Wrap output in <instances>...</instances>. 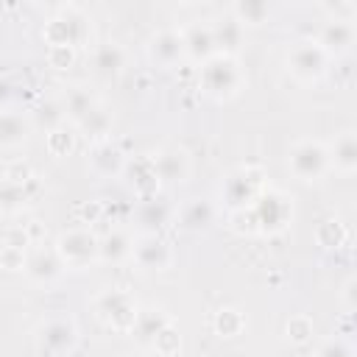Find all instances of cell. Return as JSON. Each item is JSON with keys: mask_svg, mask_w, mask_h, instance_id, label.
<instances>
[{"mask_svg": "<svg viewBox=\"0 0 357 357\" xmlns=\"http://www.w3.org/2000/svg\"><path fill=\"white\" fill-rule=\"evenodd\" d=\"M245 70L243 64L237 61V56H223V53H215L212 59H206L201 67H198V86L215 98V100H231L243 92L245 86Z\"/></svg>", "mask_w": 357, "mask_h": 357, "instance_id": "cell-1", "label": "cell"}, {"mask_svg": "<svg viewBox=\"0 0 357 357\" xmlns=\"http://www.w3.org/2000/svg\"><path fill=\"white\" fill-rule=\"evenodd\" d=\"M92 20L84 14V8H78V6H73V3H67V6H59L56 8V14L45 22V28H42V39H45V45L50 47V45H67V47H81V45H86V39H89V33H92V25H89Z\"/></svg>", "mask_w": 357, "mask_h": 357, "instance_id": "cell-2", "label": "cell"}, {"mask_svg": "<svg viewBox=\"0 0 357 357\" xmlns=\"http://www.w3.org/2000/svg\"><path fill=\"white\" fill-rule=\"evenodd\" d=\"M254 226L262 234H279L293 223V201L276 187H262L251 204Z\"/></svg>", "mask_w": 357, "mask_h": 357, "instance_id": "cell-3", "label": "cell"}, {"mask_svg": "<svg viewBox=\"0 0 357 357\" xmlns=\"http://www.w3.org/2000/svg\"><path fill=\"white\" fill-rule=\"evenodd\" d=\"M53 251H56V257L61 259L64 268H73V271L89 268V265L98 262V234L89 226L64 229L56 237Z\"/></svg>", "mask_w": 357, "mask_h": 357, "instance_id": "cell-4", "label": "cell"}, {"mask_svg": "<svg viewBox=\"0 0 357 357\" xmlns=\"http://www.w3.org/2000/svg\"><path fill=\"white\" fill-rule=\"evenodd\" d=\"M287 167L304 184H312V181L324 178L329 173L326 142H321V139H298V142H293L290 151H287Z\"/></svg>", "mask_w": 357, "mask_h": 357, "instance_id": "cell-5", "label": "cell"}, {"mask_svg": "<svg viewBox=\"0 0 357 357\" xmlns=\"http://www.w3.org/2000/svg\"><path fill=\"white\" fill-rule=\"evenodd\" d=\"M287 73L298 81V84H315L326 75L329 70V56L321 50V45L315 39H298L290 45L287 50Z\"/></svg>", "mask_w": 357, "mask_h": 357, "instance_id": "cell-6", "label": "cell"}, {"mask_svg": "<svg viewBox=\"0 0 357 357\" xmlns=\"http://www.w3.org/2000/svg\"><path fill=\"white\" fill-rule=\"evenodd\" d=\"M95 312H98V318H100L109 329L126 335V332H131L134 324H137L139 304H137V298H134L128 290L112 287V290H103V293L95 298Z\"/></svg>", "mask_w": 357, "mask_h": 357, "instance_id": "cell-7", "label": "cell"}, {"mask_svg": "<svg viewBox=\"0 0 357 357\" xmlns=\"http://www.w3.org/2000/svg\"><path fill=\"white\" fill-rule=\"evenodd\" d=\"M148 59L151 64L167 70V67H176L187 59V50H184V36H181V28H159L148 36Z\"/></svg>", "mask_w": 357, "mask_h": 357, "instance_id": "cell-8", "label": "cell"}, {"mask_svg": "<svg viewBox=\"0 0 357 357\" xmlns=\"http://www.w3.org/2000/svg\"><path fill=\"white\" fill-rule=\"evenodd\" d=\"M78 340L75 324L67 318H50L39 326V357H64Z\"/></svg>", "mask_w": 357, "mask_h": 357, "instance_id": "cell-9", "label": "cell"}, {"mask_svg": "<svg viewBox=\"0 0 357 357\" xmlns=\"http://www.w3.org/2000/svg\"><path fill=\"white\" fill-rule=\"evenodd\" d=\"M259 190H262V178L251 167H240L229 173V178L223 181V198L231 209H248L259 195Z\"/></svg>", "mask_w": 357, "mask_h": 357, "instance_id": "cell-10", "label": "cell"}, {"mask_svg": "<svg viewBox=\"0 0 357 357\" xmlns=\"http://www.w3.org/2000/svg\"><path fill=\"white\" fill-rule=\"evenodd\" d=\"M151 165H153V173L159 178V184H181L190 176V156L178 145L159 148L151 156Z\"/></svg>", "mask_w": 357, "mask_h": 357, "instance_id": "cell-11", "label": "cell"}, {"mask_svg": "<svg viewBox=\"0 0 357 357\" xmlns=\"http://www.w3.org/2000/svg\"><path fill=\"white\" fill-rule=\"evenodd\" d=\"M131 259L142 271H165L173 262V251H170V245L159 234H142L139 240H134Z\"/></svg>", "mask_w": 357, "mask_h": 357, "instance_id": "cell-12", "label": "cell"}, {"mask_svg": "<svg viewBox=\"0 0 357 357\" xmlns=\"http://www.w3.org/2000/svg\"><path fill=\"white\" fill-rule=\"evenodd\" d=\"M357 39V28L354 22H343V20H326L315 36V42L321 45V50L332 59V56H346L351 50Z\"/></svg>", "mask_w": 357, "mask_h": 357, "instance_id": "cell-13", "label": "cell"}, {"mask_svg": "<svg viewBox=\"0 0 357 357\" xmlns=\"http://www.w3.org/2000/svg\"><path fill=\"white\" fill-rule=\"evenodd\" d=\"M329 153V170L340 173V176H351L357 170V134L354 128H343L340 134H335V139L326 145Z\"/></svg>", "mask_w": 357, "mask_h": 357, "instance_id": "cell-14", "label": "cell"}, {"mask_svg": "<svg viewBox=\"0 0 357 357\" xmlns=\"http://www.w3.org/2000/svg\"><path fill=\"white\" fill-rule=\"evenodd\" d=\"M39 195V181L36 176L31 181H11V178H0V212L3 215H17L22 212L33 198Z\"/></svg>", "mask_w": 357, "mask_h": 357, "instance_id": "cell-15", "label": "cell"}, {"mask_svg": "<svg viewBox=\"0 0 357 357\" xmlns=\"http://www.w3.org/2000/svg\"><path fill=\"white\" fill-rule=\"evenodd\" d=\"M181 36H184V50H187L190 61L204 64L206 59L215 56V39H212L209 22H192V25L181 28Z\"/></svg>", "mask_w": 357, "mask_h": 357, "instance_id": "cell-16", "label": "cell"}, {"mask_svg": "<svg viewBox=\"0 0 357 357\" xmlns=\"http://www.w3.org/2000/svg\"><path fill=\"white\" fill-rule=\"evenodd\" d=\"M64 271L61 259L56 257L53 248H33L28 257H25V273L31 282H39V284H47L53 279H59Z\"/></svg>", "mask_w": 357, "mask_h": 357, "instance_id": "cell-17", "label": "cell"}, {"mask_svg": "<svg viewBox=\"0 0 357 357\" xmlns=\"http://www.w3.org/2000/svg\"><path fill=\"white\" fill-rule=\"evenodd\" d=\"M212 28V39H215V53H223V56H237V50L243 47V36H245V28L231 17H220L215 22H209Z\"/></svg>", "mask_w": 357, "mask_h": 357, "instance_id": "cell-18", "label": "cell"}, {"mask_svg": "<svg viewBox=\"0 0 357 357\" xmlns=\"http://www.w3.org/2000/svg\"><path fill=\"white\" fill-rule=\"evenodd\" d=\"M33 131V123L28 114L22 112H0V151H11L20 148L22 142H28Z\"/></svg>", "mask_w": 357, "mask_h": 357, "instance_id": "cell-19", "label": "cell"}, {"mask_svg": "<svg viewBox=\"0 0 357 357\" xmlns=\"http://www.w3.org/2000/svg\"><path fill=\"white\" fill-rule=\"evenodd\" d=\"M131 248H134L131 234L123 229H112L103 237H98V262L120 265V262L131 259Z\"/></svg>", "mask_w": 357, "mask_h": 357, "instance_id": "cell-20", "label": "cell"}, {"mask_svg": "<svg viewBox=\"0 0 357 357\" xmlns=\"http://www.w3.org/2000/svg\"><path fill=\"white\" fill-rule=\"evenodd\" d=\"M126 61H128V53L120 42L109 39V42L95 45V50H92V67L98 75H120Z\"/></svg>", "mask_w": 357, "mask_h": 357, "instance_id": "cell-21", "label": "cell"}, {"mask_svg": "<svg viewBox=\"0 0 357 357\" xmlns=\"http://www.w3.org/2000/svg\"><path fill=\"white\" fill-rule=\"evenodd\" d=\"M89 167H92L98 176L112 178V176H117V173L126 167V153H123L117 145H112L109 139H106V142H98V145H92V151H89Z\"/></svg>", "mask_w": 357, "mask_h": 357, "instance_id": "cell-22", "label": "cell"}, {"mask_svg": "<svg viewBox=\"0 0 357 357\" xmlns=\"http://www.w3.org/2000/svg\"><path fill=\"white\" fill-rule=\"evenodd\" d=\"M215 220V206L206 198H190L178 209V223L184 231H206Z\"/></svg>", "mask_w": 357, "mask_h": 357, "instance_id": "cell-23", "label": "cell"}, {"mask_svg": "<svg viewBox=\"0 0 357 357\" xmlns=\"http://www.w3.org/2000/svg\"><path fill=\"white\" fill-rule=\"evenodd\" d=\"M170 206L165 204V201H159L156 195H151V198H142V204H139V209H137V220H139V226L145 229V234H156L159 229H165L167 223H170Z\"/></svg>", "mask_w": 357, "mask_h": 357, "instance_id": "cell-24", "label": "cell"}, {"mask_svg": "<svg viewBox=\"0 0 357 357\" xmlns=\"http://www.w3.org/2000/svg\"><path fill=\"white\" fill-rule=\"evenodd\" d=\"M170 324V318L162 312V310H142L139 307V315H137V324H134V329H131V335H137V340L142 343V346H151L153 343V337L165 329Z\"/></svg>", "mask_w": 357, "mask_h": 357, "instance_id": "cell-25", "label": "cell"}, {"mask_svg": "<svg viewBox=\"0 0 357 357\" xmlns=\"http://www.w3.org/2000/svg\"><path fill=\"white\" fill-rule=\"evenodd\" d=\"M98 106V98L89 92V89H81V86H73L70 92H67V98H64V103H61V109H64V120H70L73 126H78L92 109Z\"/></svg>", "mask_w": 357, "mask_h": 357, "instance_id": "cell-26", "label": "cell"}, {"mask_svg": "<svg viewBox=\"0 0 357 357\" xmlns=\"http://www.w3.org/2000/svg\"><path fill=\"white\" fill-rule=\"evenodd\" d=\"M86 139H92L95 145L98 142H106V137H109V131H112V114H109V109H103L100 103L75 126Z\"/></svg>", "mask_w": 357, "mask_h": 357, "instance_id": "cell-27", "label": "cell"}, {"mask_svg": "<svg viewBox=\"0 0 357 357\" xmlns=\"http://www.w3.org/2000/svg\"><path fill=\"white\" fill-rule=\"evenodd\" d=\"M31 123L33 126H39V128H45V134L47 131H53V128H59V126H64V109H61V103L59 100H53V98H45V100H39L33 109H31Z\"/></svg>", "mask_w": 357, "mask_h": 357, "instance_id": "cell-28", "label": "cell"}, {"mask_svg": "<svg viewBox=\"0 0 357 357\" xmlns=\"http://www.w3.org/2000/svg\"><path fill=\"white\" fill-rule=\"evenodd\" d=\"M231 17L245 28V25H262L271 17V6L265 0H237L231 6Z\"/></svg>", "mask_w": 357, "mask_h": 357, "instance_id": "cell-29", "label": "cell"}, {"mask_svg": "<svg viewBox=\"0 0 357 357\" xmlns=\"http://www.w3.org/2000/svg\"><path fill=\"white\" fill-rule=\"evenodd\" d=\"M212 329H215V335H220V337H237V335L245 329V315H243L237 307H220V310L212 315Z\"/></svg>", "mask_w": 357, "mask_h": 357, "instance_id": "cell-30", "label": "cell"}, {"mask_svg": "<svg viewBox=\"0 0 357 357\" xmlns=\"http://www.w3.org/2000/svg\"><path fill=\"white\" fill-rule=\"evenodd\" d=\"M131 184H134V190L142 195V198H151V195H156V190H159V178H156V173H153V165H151V156L148 159H137L134 165H131Z\"/></svg>", "mask_w": 357, "mask_h": 357, "instance_id": "cell-31", "label": "cell"}, {"mask_svg": "<svg viewBox=\"0 0 357 357\" xmlns=\"http://www.w3.org/2000/svg\"><path fill=\"white\" fill-rule=\"evenodd\" d=\"M45 145H47L50 156H59L61 159V156L73 153V148H75V131L67 128V126H59V128H53V131L45 134Z\"/></svg>", "mask_w": 357, "mask_h": 357, "instance_id": "cell-32", "label": "cell"}, {"mask_svg": "<svg viewBox=\"0 0 357 357\" xmlns=\"http://www.w3.org/2000/svg\"><path fill=\"white\" fill-rule=\"evenodd\" d=\"M312 332H315V326H312L310 315H290L284 324V335L293 346H307L312 340Z\"/></svg>", "mask_w": 357, "mask_h": 357, "instance_id": "cell-33", "label": "cell"}, {"mask_svg": "<svg viewBox=\"0 0 357 357\" xmlns=\"http://www.w3.org/2000/svg\"><path fill=\"white\" fill-rule=\"evenodd\" d=\"M151 349H153L159 357H178V351H181V332L173 326V321L153 337Z\"/></svg>", "mask_w": 357, "mask_h": 357, "instance_id": "cell-34", "label": "cell"}, {"mask_svg": "<svg viewBox=\"0 0 357 357\" xmlns=\"http://www.w3.org/2000/svg\"><path fill=\"white\" fill-rule=\"evenodd\" d=\"M315 240H318V245H324V248H337V245H343V240H346V229H343V223L335 220V218L321 220V226L315 229Z\"/></svg>", "mask_w": 357, "mask_h": 357, "instance_id": "cell-35", "label": "cell"}, {"mask_svg": "<svg viewBox=\"0 0 357 357\" xmlns=\"http://www.w3.org/2000/svg\"><path fill=\"white\" fill-rule=\"evenodd\" d=\"M45 59H47V67H53V70H70L78 59V50L67 47V45H50Z\"/></svg>", "mask_w": 357, "mask_h": 357, "instance_id": "cell-36", "label": "cell"}, {"mask_svg": "<svg viewBox=\"0 0 357 357\" xmlns=\"http://www.w3.org/2000/svg\"><path fill=\"white\" fill-rule=\"evenodd\" d=\"M321 8L326 11V20H343V22H354L357 17V3L354 0H335V3H321Z\"/></svg>", "mask_w": 357, "mask_h": 357, "instance_id": "cell-37", "label": "cell"}, {"mask_svg": "<svg viewBox=\"0 0 357 357\" xmlns=\"http://www.w3.org/2000/svg\"><path fill=\"white\" fill-rule=\"evenodd\" d=\"M25 251L22 248H14V245H0V268L8 271V273H17V271H25Z\"/></svg>", "mask_w": 357, "mask_h": 357, "instance_id": "cell-38", "label": "cell"}, {"mask_svg": "<svg viewBox=\"0 0 357 357\" xmlns=\"http://www.w3.org/2000/svg\"><path fill=\"white\" fill-rule=\"evenodd\" d=\"M312 357H354V351H351V346H349L343 337H326V340L315 349Z\"/></svg>", "mask_w": 357, "mask_h": 357, "instance_id": "cell-39", "label": "cell"}, {"mask_svg": "<svg viewBox=\"0 0 357 357\" xmlns=\"http://www.w3.org/2000/svg\"><path fill=\"white\" fill-rule=\"evenodd\" d=\"M31 243H33V240H31V234H28L25 226H11V229L6 231V237H3V245H14V248H22V251H28Z\"/></svg>", "mask_w": 357, "mask_h": 357, "instance_id": "cell-40", "label": "cell"}, {"mask_svg": "<svg viewBox=\"0 0 357 357\" xmlns=\"http://www.w3.org/2000/svg\"><path fill=\"white\" fill-rule=\"evenodd\" d=\"M3 178H11V181H20L22 184V181H31L33 178V170L25 162H14V165L6 167V176Z\"/></svg>", "mask_w": 357, "mask_h": 357, "instance_id": "cell-41", "label": "cell"}, {"mask_svg": "<svg viewBox=\"0 0 357 357\" xmlns=\"http://www.w3.org/2000/svg\"><path fill=\"white\" fill-rule=\"evenodd\" d=\"M343 307H346V312L357 310V279L354 276H349L343 282Z\"/></svg>", "mask_w": 357, "mask_h": 357, "instance_id": "cell-42", "label": "cell"}, {"mask_svg": "<svg viewBox=\"0 0 357 357\" xmlns=\"http://www.w3.org/2000/svg\"><path fill=\"white\" fill-rule=\"evenodd\" d=\"M81 212H84V220L81 223H95L103 215V206L100 204H89V206H81Z\"/></svg>", "mask_w": 357, "mask_h": 357, "instance_id": "cell-43", "label": "cell"}, {"mask_svg": "<svg viewBox=\"0 0 357 357\" xmlns=\"http://www.w3.org/2000/svg\"><path fill=\"white\" fill-rule=\"evenodd\" d=\"M8 98H11V84L6 78H0V106H6Z\"/></svg>", "mask_w": 357, "mask_h": 357, "instance_id": "cell-44", "label": "cell"}]
</instances>
